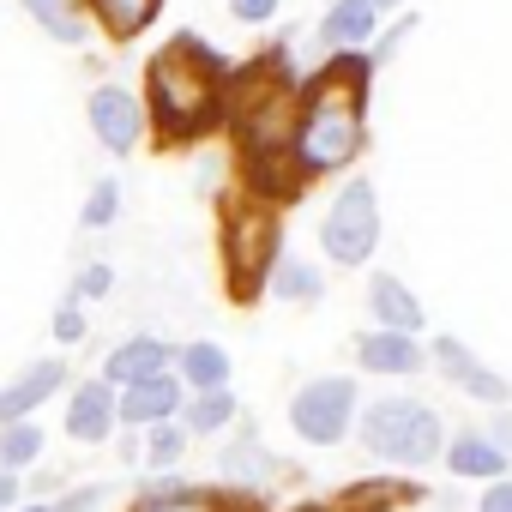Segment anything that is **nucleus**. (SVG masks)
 Wrapping results in <instances>:
<instances>
[{
    "mask_svg": "<svg viewBox=\"0 0 512 512\" xmlns=\"http://www.w3.org/2000/svg\"><path fill=\"white\" fill-rule=\"evenodd\" d=\"M296 103H302V67L290 61V49H272L253 67H235V79H229L223 127L235 139L241 187L272 205H284V193H296V175H290Z\"/></svg>",
    "mask_w": 512,
    "mask_h": 512,
    "instance_id": "nucleus-1",
    "label": "nucleus"
},
{
    "mask_svg": "<svg viewBox=\"0 0 512 512\" xmlns=\"http://www.w3.org/2000/svg\"><path fill=\"white\" fill-rule=\"evenodd\" d=\"M368 91H374L368 55H326L314 73H302L296 139H290L296 187L356 169V157L368 151Z\"/></svg>",
    "mask_w": 512,
    "mask_h": 512,
    "instance_id": "nucleus-2",
    "label": "nucleus"
},
{
    "mask_svg": "<svg viewBox=\"0 0 512 512\" xmlns=\"http://www.w3.org/2000/svg\"><path fill=\"white\" fill-rule=\"evenodd\" d=\"M229 79L235 67L193 31L169 37L151 61H145V121H151V139L169 145V151H187L199 139H211L223 127V109H229Z\"/></svg>",
    "mask_w": 512,
    "mask_h": 512,
    "instance_id": "nucleus-3",
    "label": "nucleus"
},
{
    "mask_svg": "<svg viewBox=\"0 0 512 512\" xmlns=\"http://www.w3.org/2000/svg\"><path fill=\"white\" fill-rule=\"evenodd\" d=\"M278 260H284V211L247 187H229L223 217H217V266H223L229 302L253 308L266 296V278Z\"/></svg>",
    "mask_w": 512,
    "mask_h": 512,
    "instance_id": "nucleus-4",
    "label": "nucleus"
},
{
    "mask_svg": "<svg viewBox=\"0 0 512 512\" xmlns=\"http://www.w3.org/2000/svg\"><path fill=\"white\" fill-rule=\"evenodd\" d=\"M356 440L368 446V458L416 470V464H434L452 434H446V416H440L434 404H422V398H410V392H392V398L362 404Z\"/></svg>",
    "mask_w": 512,
    "mask_h": 512,
    "instance_id": "nucleus-5",
    "label": "nucleus"
},
{
    "mask_svg": "<svg viewBox=\"0 0 512 512\" xmlns=\"http://www.w3.org/2000/svg\"><path fill=\"white\" fill-rule=\"evenodd\" d=\"M380 235H386V217H380V193L368 175H350L326 211H320V253H326V266L338 272H362L374 253H380Z\"/></svg>",
    "mask_w": 512,
    "mask_h": 512,
    "instance_id": "nucleus-6",
    "label": "nucleus"
},
{
    "mask_svg": "<svg viewBox=\"0 0 512 512\" xmlns=\"http://www.w3.org/2000/svg\"><path fill=\"white\" fill-rule=\"evenodd\" d=\"M356 416H362V392L350 374H320V380L296 386V398H290V428L308 446H344L356 434Z\"/></svg>",
    "mask_w": 512,
    "mask_h": 512,
    "instance_id": "nucleus-7",
    "label": "nucleus"
},
{
    "mask_svg": "<svg viewBox=\"0 0 512 512\" xmlns=\"http://www.w3.org/2000/svg\"><path fill=\"white\" fill-rule=\"evenodd\" d=\"M85 121H91V139H97L109 157H133V151L145 145V133H151L139 91H133V85H115V79L91 85V97H85Z\"/></svg>",
    "mask_w": 512,
    "mask_h": 512,
    "instance_id": "nucleus-8",
    "label": "nucleus"
},
{
    "mask_svg": "<svg viewBox=\"0 0 512 512\" xmlns=\"http://www.w3.org/2000/svg\"><path fill=\"white\" fill-rule=\"evenodd\" d=\"M428 368L452 386V392H464V398H476V404H494V410H506V398H512V386H506V374H494L464 338H452V332H440L434 344H428Z\"/></svg>",
    "mask_w": 512,
    "mask_h": 512,
    "instance_id": "nucleus-9",
    "label": "nucleus"
},
{
    "mask_svg": "<svg viewBox=\"0 0 512 512\" xmlns=\"http://www.w3.org/2000/svg\"><path fill=\"white\" fill-rule=\"evenodd\" d=\"M61 428H67V440H79V446H109L115 434H121V416H115V386L109 380H73L67 386V416H61Z\"/></svg>",
    "mask_w": 512,
    "mask_h": 512,
    "instance_id": "nucleus-10",
    "label": "nucleus"
},
{
    "mask_svg": "<svg viewBox=\"0 0 512 512\" xmlns=\"http://www.w3.org/2000/svg\"><path fill=\"white\" fill-rule=\"evenodd\" d=\"M169 368H175V344L157 338V332H133V338H121V344L103 356V374H97V380H109L115 392H127V386L157 380V374H169Z\"/></svg>",
    "mask_w": 512,
    "mask_h": 512,
    "instance_id": "nucleus-11",
    "label": "nucleus"
},
{
    "mask_svg": "<svg viewBox=\"0 0 512 512\" xmlns=\"http://www.w3.org/2000/svg\"><path fill=\"white\" fill-rule=\"evenodd\" d=\"M380 25L386 19L368 7V0H326V13L314 25V43H320V55H362Z\"/></svg>",
    "mask_w": 512,
    "mask_h": 512,
    "instance_id": "nucleus-12",
    "label": "nucleus"
},
{
    "mask_svg": "<svg viewBox=\"0 0 512 512\" xmlns=\"http://www.w3.org/2000/svg\"><path fill=\"white\" fill-rule=\"evenodd\" d=\"M73 386V374H67V362H31V368H19L7 386H0V428L7 422H31L55 392H67Z\"/></svg>",
    "mask_w": 512,
    "mask_h": 512,
    "instance_id": "nucleus-13",
    "label": "nucleus"
},
{
    "mask_svg": "<svg viewBox=\"0 0 512 512\" xmlns=\"http://www.w3.org/2000/svg\"><path fill=\"white\" fill-rule=\"evenodd\" d=\"M368 320L380 332H404V338H422L428 332V308L416 302V290L398 272H374L368 278Z\"/></svg>",
    "mask_w": 512,
    "mask_h": 512,
    "instance_id": "nucleus-14",
    "label": "nucleus"
},
{
    "mask_svg": "<svg viewBox=\"0 0 512 512\" xmlns=\"http://www.w3.org/2000/svg\"><path fill=\"white\" fill-rule=\"evenodd\" d=\"M356 368H362V374H386V380H410V374L428 368V344H422V338H404V332L368 326V332L356 338Z\"/></svg>",
    "mask_w": 512,
    "mask_h": 512,
    "instance_id": "nucleus-15",
    "label": "nucleus"
},
{
    "mask_svg": "<svg viewBox=\"0 0 512 512\" xmlns=\"http://www.w3.org/2000/svg\"><path fill=\"white\" fill-rule=\"evenodd\" d=\"M181 380L175 374H157V380H139V386H127V392H115V416H121V428H133V434H145V428H157V422H175L181 416Z\"/></svg>",
    "mask_w": 512,
    "mask_h": 512,
    "instance_id": "nucleus-16",
    "label": "nucleus"
},
{
    "mask_svg": "<svg viewBox=\"0 0 512 512\" xmlns=\"http://www.w3.org/2000/svg\"><path fill=\"white\" fill-rule=\"evenodd\" d=\"M127 512H235V500L217 494V488H193V482H181V476L163 470V476L139 482V494H133Z\"/></svg>",
    "mask_w": 512,
    "mask_h": 512,
    "instance_id": "nucleus-17",
    "label": "nucleus"
},
{
    "mask_svg": "<svg viewBox=\"0 0 512 512\" xmlns=\"http://www.w3.org/2000/svg\"><path fill=\"white\" fill-rule=\"evenodd\" d=\"M229 434H235V440H229V452L217 458V476H223L229 488H247V494H253V488H266V482L278 476V458L266 452L260 428H253V422H235Z\"/></svg>",
    "mask_w": 512,
    "mask_h": 512,
    "instance_id": "nucleus-18",
    "label": "nucleus"
},
{
    "mask_svg": "<svg viewBox=\"0 0 512 512\" xmlns=\"http://www.w3.org/2000/svg\"><path fill=\"white\" fill-rule=\"evenodd\" d=\"M163 7L169 0H85V19H91V31H103L109 43H139L157 19H163Z\"/></svg>",
    "mask_w": 512,
    "mask_h": 512,
    "instance_id": "nucleus-19",
    "label": "nucleus"
},
{
    "mask_svg": "<svg viewBox=\"0 0 512 512\" xmlns=\"http://www.w3.org/2000/svg\"><path fill=\"white\" fill-rule=\"evenodd\" d=\"M169 374L181 380V392H229L235 362H229L223 344H211V338H187V344H175V368H169Z\"/></svg>",
    "mask_w": 512,
    "mask_h": 512,
    "instance_id": "nucleus-20",
    "label": "nucleus"
},
{
    "mask_svg": "<svg viewBox=\"0 0 512 512\" xmlns=\"http://www.w3.org/2000/svg\"><path fill=\"white\" fill-rule=\"evenodd\" d=\"M440 458H446V470H452L458 482H500V476L512 470V458H506V452H500V446H494L482 428H464V434H452Z\"/></svg>",
    "mask_w": 512,
    "mask_h": 512,
    "instance_id": "nucleus-21",
    "label": "nucleus"
},
{
    "mask_svg": "<svg viewBox=\"0 0 512 512\" xmlns=\"http://www.w3.org/2000/svg\"><path fill=\"white\" fill-rule=\"evenodd\" d=\"M19 13L61 49H91V19H85V0H19Z\"/></svg>",
    "mask_w": 512,
    "mask_h": 512,
    "instance_id": "nucleus-22",
    "label": "nucleus"
},
{
    "mask_svg": "<svg viewBox=\"0 0 512 512\" xmlns=\"http://www.w3.org/2000/svg\"><path fill=\"white\" fill-rule=\"evenodd\" d=\"M266 296H278L284 308H320L326 302V272L314 260H302V253H284L266 278Z\"/></svg>",
    "mask_w": 512,
    "mask_h": 512,
    "instance_id": "nucleus-23",
    "label": "nucleus"
},
{
    "mask_svg": "<svg viewBox=\"0 0 512 512\" xmlns=\"http://www.w3.org/2000/svg\"><path fill=\"white\" fill-rule=\"evenodd\" d=\"M175 422L187 428V440H217L241 422V404H235V392H187Z\"/></svg>",
    "mask_w": 512,
    "mask_h": 512,
    "instance_id": "nucleus-24",
    "label": "nucleus"
},
{
    "mask_svg": "<svg viewBox=\"0 0 512 512\" xmlns=\"http://www.w3.org/2000/svg\"><path fill=\"white\" fill-rule=\"evenodd\" d=\"M422 488H410V482H398V476H368V482H350L338 500H332V512H392V506H404V500H416Z\"/></svg>",
    "mask_w": 512,
    "mask_h": 512,
    "instance_id": "nucleus-25",
    "label": "nucleus"
},
{
    "mask_svg": "<svg viewBox=\"0 0 512 512\" xmlns=\"http://www.w3.org/2000/svg\"><path fill=\"white\" fill-rule=\"evenodd\" d=\"M43 446H49V434H43L37 416H31V422H7V428H0V470H13V476L37 470Z\"/></svg>",
    "mask_w": 512,
    "mask_h": 512,
    "instance_id": "nucleus-26",
    "label": "nucleus"
},
{
    "mask_svg": "<svg viewBox=\"0 0 512 512\" xmlns=\"http://www.w3.org/2000/svg\"><path fill=\"white\" fill-rule=\"evenodd\" d=\"M187 428L181 422H157V428H145L139 434V464H151V470H175L181 458H187Z\"/></svg>",
    "mask_w": 512,
    "mask_h": 512,
    "instance_id": "nucleus-27",
    "label": "nucleus"
},
{
    "mask_svg": "<svg viewBox=\"0 0 512 512\" xmlns=\"http://www.w3.org/2000/svg\"><path fill=\"white\" fill-rule=\"evenodd\" d=\"M115 217H121V175H97L91 193H85V205H79V229L85 235H103Z\"/></svg>",
    "mask_w": 512,
    "mask_h": 512,
    "instance_id": "nucleus-28",
    "label": "nucleus"
},
{
    "mask_svg": "<svg viewBox=\"0 0 512 512\" xmlns=\"http://www.w3.org/2000/svg\"><path fill=\"white\" fill-rule=\"evenodd\" d=\"M410 31H416V13H398V19H386V25L374 31V43L362 49V55H368V67L380 73V67H386V61H392V55L410 43Z\"/></svg>",
    "mask_w": 512,
    "mask_h": 512,
    "instance_id": "nucleus-29",
    "label": "nucleus"
},
{
    "mask_svg": "<svg viewBox=\"0 0 512 512\" xmlns=\"http://www.w3.org/2000/svg\"><path fill=\"white\" fill-rule=\"evenodd\" d=\"M103 296H115V266H109V260H85V266L73 272V296H67V302L85 308V302H103Z\"/></svg>",
    "mask_w": 512,
    "mask_h": 512,
    "instance_id": "nucleus-30",
    "label": "nucleus"
},
{
    "mask_svg": "<svg viewBox=\"0 0 512 512\" xmlns=\"http://www.w3.org/2000/svg\"><path fill=\"white\" fill-rule=\"evenodd\" d=\"M223 7H229V19H235L241 31H260V25H278L284 0H223Z\"/></svg>",
    "mask_w": 512,
    "mask_h": 512,
    "instance_id": "nucleus-31",
    "label": "nucleus"
},
{
    "mask_svg": "<svg viewBox=\"0 0 512 512\" xmlns=\"http://www.w3.org/2000/svg\"><path fill=\"white\" fill-rule=\"evenodd\" d=\"M49 332H55V344H85V338H91V320H85L79 302H61L55 320H49Z\"/></svg>",
    "mask_w": 512,
    "mask_h": 512,
    "instance_id": "nucleus-32",
    "label": "nucleus"
},
{
    "mask_svg": "<svg viewBox=\"0 0 512 512\" xmlns=\"http://www.w3.org/2000/svg\"><path fill=\"white\" fill-rule=\"evenodd\" d=\"M97 506H103V488H97V482L61 488V500H55V512H97Z\"/></svg>",
    "mask_w": 512,
    "mask_h": 512,
    "instance_id": "nucleus-33",
    "label": "nucleus"
},
{
    "mask_svg": "<svg viewBox=\"0 0 512 512\" xmlns=\"http://www.w3.org/2000/svg\"><path fill=\"white\" fill-rule=\"evenodd\" d=\"M25 488H31V500H61V476L55 470H25Z\"/></svg>",
    "mask_w": 512,
    "mask_h": 512,
    "instance_id": "nucleus-34",
    "label": "nucleus"
},
{
    "mask_svg": "<svg viewBox=\"0 0 512 512\" xmlns=\"http://www.w3.org/2000/svg\"><path fill=\"white\" fill-rule=\"evenodd\" d=\"M482 434H488V440H494V446H500V452H506V458H512V410H494V416H488V428H482Z\"/></svg>",
    "mask_w": 512,
    "mask_h": 512,
    "instance_id": "nucleus-35",
    "label": "nucleus"
},
{
    "mask_svg": "<svg viewBox=\"0 0 512 512\" xmlns=\"http://www.w3.org/2000/svg\"><path fill=\"white\" fill-rule=\"evenodd\" d=\"M476 512H512V476L488 482V494H482V506H476Z\"/></svg>",
    "mask_w": 512,
    "mask_h": 512,
    "instance_id": "nucleus-36",
    "label": "nucleus"
},
{
    "mask_svg": "<svg viewBox=\"0 0 512 512\" xmlns=\"http://www.w3.org/2000/svg\"><path fill=\"white\" fill-rule=\"evenodd\" d=\"M25 500V476H13V470H0V512H13Z\"/></svg>",
    "mask_w": 512,
    "mask_h": 512,
    "instance_id": "nucleus-37",
    "label": "nucleus"
},
{
    "mask_svg": "<svg viewBox=\"0 0 512 512\" xmlns=\"http://www.w3.org/2000/svg\"><path fill=\"white\" fill-rule=\"evenodd\" d=\"M368 7H374L380 19H398V13H410V0H368Z\"/></svg>",
    "mask_w": 512,
    "mask_h": 512,
    "instance_id": "nucleus-38",
    "label": "nucleus"
},
{
    "mask_svg": "<svg viewBox=\"0 0 512 512\" xmlns=\"http://www.w3.org/2000/svg\"><path fill=\"white\" fill-rule=\"evenodd\" d=\"M13 512H55V500H19Z\"/></svg>",
    "mask_w": 512,
    "mask_h": 512,
    "instance_id": "nucleus-39",
    "label": "nucleus"
},
{
    "mask_svg": "<svg viewBox=\"0 0 512 512\" xmlns=\"http://www.w3.org/2000/svg\"><path fill=\"white\" fill-rule=\"evenodd\" d=\"M296 512H332V506H296Z\"/></svg>",
    "mask_w": 512,
    "mask_h": 512,
    "instance_id": "nucleus-40",
    "label": "nucleus"
}]
</instances>
